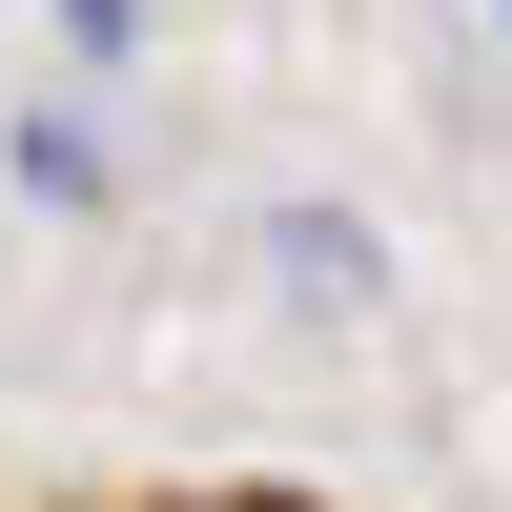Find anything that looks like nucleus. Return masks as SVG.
Instances as JSON below:
<instances>
[{
	"label": "nucleus",
	"mask_w": 512,
	"mask_h": 512,
	"mask_svg": "<svg viewBox=\"0 0 512 512\" xmlns=\"http://www.w3.org/2000/svg\"><path fill=\"white\" fill-rule=\"evenodd\" d=\"M492 21H512V0H492Z\"/></svg>",
	"instance_id": "7ed1b4c3"
},
{
	"label": "nucleus",
	"mask_w": 512,
	"mask_h": 512,
	"mask_svg": "<svg viewBox=\"0 0 512 512\" xmlns=\"http://www.w3.org/2000/svg\"><path fill=\"white\" fill-rule=\"evenodd\" d=\"M205 512H267V492H205Z\"/></svg>",
	"instance_id": "f03ea898"
},
{
	"label": "nucleus",
	"mask_w": 512,
	"mask_h": 512,
	"mask_svg": "<svg viewBox=\"0 0 512 512\" xmlns=\"http://www.w3.org/2000/svg\"><path fill=\"white\" fill-rule=\"evenodd\" d=\"M62 41H82V62H123V41H144V0H62Z\"/></svg>",
	"instance_id": "f257e3e1"
}]
</instances>
